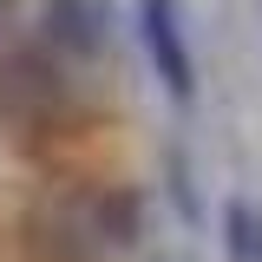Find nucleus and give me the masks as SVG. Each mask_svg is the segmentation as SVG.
Returning a JSON list of instances; mask_svg holds the SVG:
<instances>
[{"label":"nucleus","mask_w":262,"mask_h":262,"mask_svg":"<svg viewBox=\"0 0 262 262\" xmlns=\"http://www.w3.org/2000/svg\"><path fill=\"white\" fill-rule=\"evenodd\" d=\"M144 243V190L131 184H46L20 216L33 262H118Z\"/></svg>","instance_id":"1"},{"label":"nucleus","mask_w":262,"mask_h":262,"mask_svg":"<svg viewBox=\"0 0 262 262\" xmlns=\"http://www.w3.org/2000/svg\"><path fill=\"white\" fill-rule=\"evenodd\" d=\"M72 112V79L39 39H7L0 46V131L33 138L53 131Z\"/></svg>","instance_id":"2"},{"label":"nucleus","mask_w":262,"mask_h":262,"mask_svg":"<svg viewBox=\"0 0 262 262\" xmlns=\"http://www.w3.org/2000/svg\"><path fill=\"white\" fill-rule=\"evenodd\" d=\"M138 39H144V59L158 72L164 98L190 105L196 98V59H190V39H184V0H138Z\"/></svg>","instance_id":"3"},{"label":"nucleus","mask_w":262,"mask_h":262,"mask_svg":"<svg viewBox=\"0 0 262 262\" xmlns=\"http://www.w3.org/2000/svg\"><path fill=\"white\" fill-rule=\"evenodd\" d=\"M39 46L53 59H105L112 7L105 0H46L39 7Z\"/></svg>","instance_id":"4"},{"label":"nucleus","mask_w":262,"mask_h":262,"mask_svg":"<svg viewBox=\"0 0 262 262\" xmlns=\"http://www.w3.org/2000/svg\"><path fill=\"white\" fill-rule=\"evenodd\" d=\"M223 256L229 262H262V210L249 196L223 203Z\"/></svg>","instance_id":"5"},{"label":"nucleus","mask_w":262,"mask_h":262,"mask_svg":"<svg viewBox=\"0 0 262 262\" xmlns=\"http://www.w3.org/2000/svg\"><path fill=\"white\" fill-rule=\"evenodd\" d=\"M170 196H177V216H184V223L203 216V210H196V184H190V170H184V158H170Z\"/></svg>","instance_id":"6"},{"label":"nucleus","mask_w":262,"mask_h":262,"mask_svg":"<svg viewBox=\"0 0 262 262\" xmlns=\"http://www.w3.org/2000/svg\"><path fill=\"white\" fill-rule=\"evenodd\" d=\"M13 27H20V0H0V46L13 39Z\"/></svg>","instance_id":"7"}]
</instances>
